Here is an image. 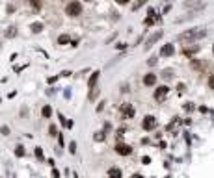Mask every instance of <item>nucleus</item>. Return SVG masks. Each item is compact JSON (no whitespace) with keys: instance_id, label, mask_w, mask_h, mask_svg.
I'll list each match as a JSON object with an SVG mask.
<instances>
[{"instance_id":"1","label":"nucleus","mask_w":214,"mask_h":178,"mask_svg":"<svg viewBox=\"0 0 214 178\" xmlns=\"http://www.w3.org/2000/svg\"><path fill=\"white\" fill-rule=\"evenodd\" d=\"M205 35H207V32H205L203 28H192V30L183 32V33L179 35V39H181V41H196V39H201V37H205Z\"/></svg>"},{"instance_id":"2","label":"nucleus","mask_w":214,"mask_h":178,"mask_svg":"<svg viewBox=\"0 0 214 178\" xmlns=\"http://www.w3.org/2000/svg\"><path fill=\"white\" fill-rule=\"evenodd\" d=\"M65 13L69 15V17H78L80 13H82V6H80V2H76V0H73L67 7H65Z\"/></svg>"},{"instance_id":"3","label":"nucleus","mask_w":214,"mask_h":178,"mask_svg":"<svg viewBox=\"0 0 214 178\" xmlns=\"http://www.w3.org/2000/svg\"><path fill=\"white\" fill-rule=\"evenodd\" d=\"M168 93H170V87H168V85L157 87V89H155V100H157V102H164L166 97H168Z\"/></svg>"},{"instance_id":"4","label":"nucleus","mask_w":214,"mask_h":178,"mask_svg":"<svg viewBox=\"0 0 214 178\" xmlns=\"http://www.w3.org/2000/svg\"><path fill=\"white\" fill-rule=\"evenodd\" d=\"M142 128H143V130H147V132L155 130V128H157V119H155L153 115H145V117H143V121H142Z\"/></svg>"},{"instance_id":"5","label":"nucleus","mask_w":214,"mask_h":178,"mask_svg":"<svg viewBox=\"0 0 214 178\" xmlns=\"http://www.w3.org/2000/svg\"><path fill=\"white\" fill-rule=\"evenodd\" d=\"M134 113H136V110H134V106L132 104H121V117L123 119H132L134 117Z\"/></svg>"},{"instance_id":"6","label":"nucleus","mask_w":214,"mask_h":178,"mask_svg":"<svg viewBox=\"0 0 214 178\" xmlns=\"http://www.w3.org/2000/svg\"><path fill=\"white\" fill-rule=\"evenodd\" d=\"M116 152H117L119 156H129V154L132 152V147L127 145V143H117V145H116Z\"/></svg>"},{"instance_id":"7","label":"nucleus","mask_w":214,"mask_h":178,"mask_svg":"<svg viewBox=\"0 0 214 178\" xmlns=\"http://www.w3.org/2000/svg\"><path fill=\"white\" fill-rule=\"evenodd\" d=\"M160 37H162V32H155V33H153V35L147 39V43H145V48H151V46H153V45H155V43H157Z\"/></svg>"},{"instance_id":"8","label":"nucleus","mask_w":214,"mask_h":178,"mask_svg":"<svg viewBox=\"0 0 214 178\" xmlns=\"http://www.w3.org/2000/svg\"><path fill=\"white\" fill-rule=\"evenodd\" d=\"M155 84H157V74L149 72V74H145V76H143V85L151 87V85H155Z\"/></svg>"},{"instance_id":"9","label":"nucleus","mask_w":214,"mask_h":178,"mask_svg":"<svg viewBox=\"0 0 214 178\" xmlns=\"http://www.w3.org/2000/svg\"><path fill=\"white\" fill-rule=\"evenodd\" d=\"M173 52H175L173 45H164V46L160 48V56H164V58H168V56H173Z\"/></svg>"},{"instance_id":"10","label":"nucleus","mask_w":214,"mask_h":178,"mask_svg":"<svg viewBox=\"0 0 214 178\" xmlns=\"http://www.w3.org/2000/svg\"><path fill=\"white\" fill-rule=\"evenodd\" d=\"M158 19H160V17H158V15H155V9H149V17H147L143 22H145V26H149V24H155Z\"/></svg>"},{"instance_id":"11","label":"nucleus","mask_w":214,"mask_h":178,"mask_svg":"<svg viewBox=\"0 0 214 178\" xmlns=\"http://www.w3.org/2000/svg\"><path fill=\"white\" fill-rule=\"evenodd\" d=\"M108 178H123V173L119 167H110L108 169Z\"/></svg>"},{"instance_id":"12","label":"nucleus","mask_w":214,"mask_h":178,"mask_svg":"<svg viewBox=\"0 0 214 178\" xmlns=\"http://www.w3.org/2000/svg\"><path fill=\"white\" fill-rule=\"evenodd\" d=\"M99 76H101V72H99V71H95V72L91 74V78L88 80V85H89V89L97 87V80H99Z\"/></svg>"},{"instance_id":"13","label":"nucleus","mask_w":214,"mask_h":178,"mask_svg":"<svg viewBox=\"0 0 214 178\" xmlns=\"http://www.w3.org/2000/svg\"><path fill=\"white\" fill-rule=\"evenodd\" d=\"M41 115H43L45 119H48V117L52 115V108H50V106H43V108H41Z\"/></svg>"},{"instance_id":"14","label":"nucleus","mask_w":214,"mask_h":178,"mask_svg":"<svg viewBox=\"0 0 214 178\" xmlns=\"http://www.w3.org/2000/svg\"><path fill=\"white\" fill-rule=\"evenodd\" d=\"M198 50H199L198 45H194V46H186V48H184V54H186V56H192V54H196Z\"/></svg>"},{"instance_id":"15","label":"nucleus","mask_w":214,"mask_h":178,"mask_svg":"<svg viewBox=\"0 0 214 178\" xmlns=\"http://www.w3.org/2000/svg\"><path fill=\"white\" fill-rule=\"evenodd\" d=\"M41 30H43V24H41V22H34V24H32V32H34V33H39Z\"/></svg>"},{"instance_id":"16","label":"nucleus","mask_w":214,"mask_h":178,"mask_svg":"<svg viewBox=\"0 0 214 178\" xmlns=\"http://www.w3.org/2000/svg\"><path fill=\"white\" fill-rule=\"evenodd\" d=\"M15 156H17V158H22V156H24V147H22V145H17V149H15Z\"/></svg>"},{"instance_id":"17","label":"nucleus","mask_w":214,"mask_h":178,"mask_svg":"<svg viewBox=\"0 0 214 178\" xmlns=\"http://www.w3.org/2000/svg\"><path fill=\"white\" fill-rule=\"evenodd\" d=\"M35 158H37L39 162H45V156H43V149H41V147L35 149Z\"/></svg>"},{"instance_id":"18","label":"nucleus","mask_w":214,"mask_h":178,"mask_svg":"<svg viewBox=\"0 0 214 178\" xmlns=\"http://www.w3.org/2000/svg\"><path fill=\"white\" fill-rule=\"evenodd\" d=\"M184 6H186V7H203L201 2H184Z\"/></svg>"},{"instance_id":"19","label":"nucleus","mask_w":214,"mask_h":178,"mask_svg":"<svg viewBox=\"0 0 214 178\" xmlns=\"http://www.w3.org/2000/svg\"><path fill=\"white\" fill-rule=\"evenodd\" d=\"M48 136H52V137L58 136V128H56V124H50V126H48Z\"/></svg>"},{"instance_id":"20","label":"nucleus","mask_w":214,"mask_h":178,"mask_svg":"<svg viewBox=\"0 0 214 178\" xmlns=\"http://www.w3.org/2000/svg\"><path fill=\"white\" fill-rule=\"evenodd\" d=\"M93 139H95V141H104L106 136H104V132H97V134L93 136Z\"/></svg>"},{"instance_id":"21","label":"nucleus","mask_w":214,"mask_h":178,"mask_svg":"<svg viewBox=\"0 0 214 178\" xmlns=\"http://www.w3.org/2000/svg\"><path fill=\"white\" fill-rule=\"evenodd\" d=\"M145 2H147V0H136V2H134V6H132V9H134V11H136V9H140Z\"/></svg>"},{"instance_id":"22","label":"nucleus","mask_w":214,"mask_h":178,"mask_svg":"<svg viewBox=\"0 0 214 178\" xmlns=\"http://www.w3.org/2000/svg\"><path fill=\"white\" fill-rule=\"evenodd\" d=\"M58 43H60V45H67V43H69V37H67V35H60V37H58Z\"/></svg>"},{"instance_id":"23","label":"nucleus","mask_w":214,"mask_h":178,"mask_svg":"<svg viewBox=\"0 0 214 178\" xmlns=\"http://www.w3.org/2000/svg\"><path fill=\"white\" fill-rule=\"evenodd\" d=\"M97 95H99V89H97V87H93V91H89V100H95V98H97Z\"/></svg>"},{"instance_id":"24","label":"nucleus","mask_w":214,"mask_h":178,"mask_svg":"<svg viewBox=\"0 0 214 178\" xmlns=\"http://www.w3.org/2000/svg\"><path fill=\"white\" fill-rule=\"evenodd\" d=\"M69 152H71V154H76V143H75V141L69 145Z\"/></svg>"},{"instance_id":"25","label":"nucleus","mask_w":214,"mask_h":178,"mask_svg":"<svg viewBox=\"0 0 214 178\" xmlns=\"http://www.w3.org/2000/svg\"><path fill=\"white\" fill-rule=\"evenodd\" d=\"M6 35H7V37H13V35H15V28H7Z\"/></svg>"},{"instance_id":"26","label":"nucleus","mask_w":214,"mask_h":178,"mask_svg":"<svg viewBox=\"0 0 214 178\" xmlns=\"http://www.w3.org/2000/svg\"><path fill=\"white\" fill-rule=\"evenodd\" d=\"M209 87L214 89V74H212V76H209Z\"/></svg>"},{"instance_id":"27","label":"nucleus","mask_w":214,"mask_h":178,"mask_svg":"<svg viewBox=\"0 0 214 178\" xmlns=\"http://www.w3.org/2000/svg\"><path fill=\"white\" fill-rule=\"evenodd\" d=\"M9 134V128L7 126H2V136H7Z\"/></svg>"},{"instance_id":"28","label":"nucleus","mask_w":214,"mask_h":178,"mask_svg":"<svg viewBox=\"0 0 214 178\" xmlns=\"http://www.w3.org/2000/svg\"><path fill=\"white\" fill-rule=\"evenodd\" d=\"M52 176H54V178H60V171H58V169H52Z\"/></svg>"},{"instance_id":"29","label":"nucleus","mask_w":214,"mask_h":178,"mask_svg":"<svg viewBox=\"0 0 214 178\" xmlns=\"http://www.w3.org/2000/svg\"><path fill=\"white\" fill-rule=\"evenodd\" d=\"M142 162H143V163H149V162H151V158H149V156H143V158H142Z\"/></svg>"},{"instance_id":"30","label":"nucleus","mask_w":214,"mask_h":178,"mask_svg":"<svg viewBox=\"0 0 214 178\" xmlns=\"http://www.w3.org/2000/svg\"><path fill=\"white\" fill-rule=\"evenodd\" d=\"M147 63H149V65H155V63H157V58H151V59H149Z\"/></svg>"},{"instance_id":"31","label":"nucleus","mask_w":214,"mask_h":178,"mask_svg":"<svg viewBox=\"0 0 214 178\" xmlns=\"http://www.w3.org/2000/svg\"><path fill=\"white\" fill-rule=\"evenodd\" d=\"M102 108H104V102H101V104L97 106V111H102Z\"/></svg>"},{"instance_id":"32","label":"nucleus","mask_w":214,"mask_h":178,"mask_svg":"<svg viewBox=\"0 0 214 178\" xmlns=\"http://www.w3.org/2000/svg\"><path fill=\"white\" fill-rule=\"evenodd\" d=\"M184 108H186V110H188V111H190V110H194V106H192V102H188V104H186V106H184Z\"/></svg>"},{"instance_id":"33","label":"nucleus","mask_w":214,"mask_h":178,"mask_svg":"<svg viewBox=\"0 0 214 178\" xmlns=\"http://www.w3.org/2000/svg\"><path fill=\"white\" fill-rule=\"evenodd\" d=\"M116 2H117V4H121V6H123V4H129V0H116Z\"/></svg>"},{"instance_id":"34","label":"nucleus","mask_w":214,"mask_h":178,"mask_svg":"<svg viewBox=\"0 0 214 178\" xmlns=\"http://www.w3.org/2000/svg\"><path fill=\"white\" fill-rule=\"evenodd\" d=\"M130 178H143V176H142V175H132Z\"/></svg>"},{"instance_id":"35","label":"nucleus","mask_w":214,"mask_h":178,"mask_svg":"<svg viewBox=\"0 0 214 178\" xmlns=\"http://www.w3.org/2000/svg\"><path fill=\"white\" fill-rule=\"evenodd\" d=\"M212 52H214V45H212Z\"/></svg>"}]
</instances>
